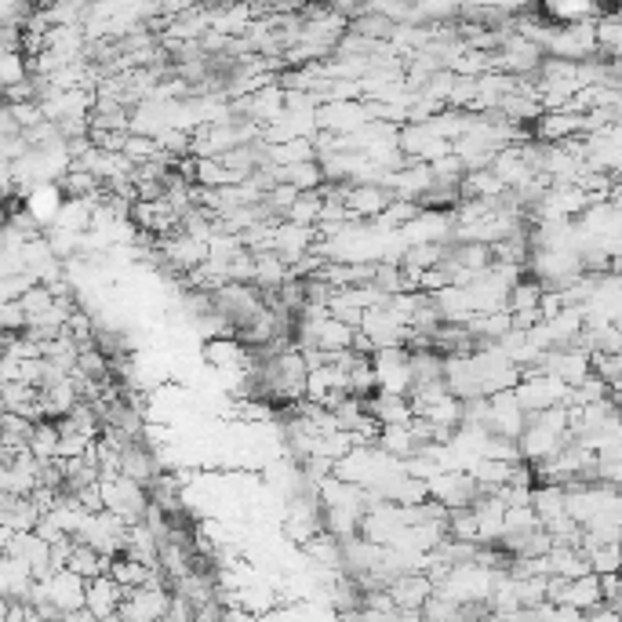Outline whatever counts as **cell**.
Returning a JSON list of instances; mask_svg holds the SVG:
<instances>
[{"label": "cell", "instance_id": "12", "mask_svg": "<svg viewBox=\"0 0 622 622\" xmlns=\"http://www.w3.org/2000/svg\"><path fill=\"white\" fill-rule=\"evenodd\" d=\"M542 281L539 277H521V281L513 284L510 288V313H528V310H539V302H542Z\"/></svg>", "mask_w": 622, "mask_h": 622}, {"label": "cell", "instance_id": "8", "mask_svg": "<svg viewBox=\"0 0 622 622\" xmlns=\"http://www.w3.org/2000/svg\"><path fill=\"white\" fill-rule=\"evenodd\" d=\"M121 473H128L131 481H139V484H146V488H153V481L161 477V473H157V459H153V448H142L139 441L124 444Z\"/></svg>", "mask_w": 622, "mask_h": 622}, {"label": "cell", "instance_id": "10", "mask_svg": "<svg viewBox=\"0 0 622 622\" xmlns=\"http://www.w3.org/2000/svg\"><path fill=\"white\" fill-rule=\"evenodd\" d=\"M546 328H550V335H553V346H575L582 328H586V310H582V306H564L557 317L546 321Z\"/></svg>", "mask_w": 622, "mask_h": 622}, {"label": "cell", "instance_id": "14", "mask_svg": "<svg viewBox=\"0 0 622 622\" xmlns=\"http://www.w3.org/2000/svg\"><path fill=\"white\" fill-rule=\"evenodd\" d=\"M317 37H324L321 30H306L299 37V41H317ZM328 48V41H321V44H310V48H302V51H295V55H321V51Z\"/></svg>", "mask_w": 622, "mask_h": 622}, {"label": "cell", "instance_id": "2", "mask_svg": "<svg viewBox=\"0 0 622 622\" xmlns=\"http://www.w3.org/2000/svg\"><path fill=\"white\" fill-rule=\"evenodd\" d=\"M171 593H175V590H171L168 582H146V586H135V590L124 593L121 619H131V622L168 619Z\"/></svg>", "mask_w": 622, "mask_h": 622}, {"label": "cell", "instance_id": "15", "mask_svg": "<svg viewBox=\"0 0 622 622\" xmlns=\"http://www.w3.org/2000/svg\"><path fill=\"white\" fill-rule=\"evenodd\" d=\"M612 604H615V608H619V615H622V582H619V593H615V601H612Z\"/></svg>", "mask_w": 622, "mask_h": 622}, {"label": "cell", "instance_id": "5", "mask_svg": "<svg viewBox=\"0 0 622 622\" xmlns=\"http://www.w3.org/2000/svg\"><path fill=\"white\" fill-rule=\"evenodd\" d=\"M473 513H477V542H495L499 546L506 535V502L502 495L484 492L473 499Z\"/></svg>", "mask_w": 622, "mask_h": 622}, {"label": "cell", "instance_id": "1", "mask_svg": "<svg viewBox=\"0 0 622 622\" xmlns=\"http://www.w3.org/2000/svg\"><path fill=\"white\" fill-rule=\"evenodd\" d=\"M128 528L131 524L124 521V517H117L113 510H91V517L84 521V528L73 535V539L88 542V546H95L99 553L117 557V553H124V546H128Z\"/></svg>", "mask_w": 622, "mask_h": 622}, {"label": "cell", "instance_id": "13", "mask_svg": "<svg viewBox=\"0 0 622 622\" xmlns=\"http://www.w3.org/2000/svg\"><path fill=\"white\" fill-rule=\"evenodd\" d=\"M412 4L419 15H437V19H444V15H452L459 8V0H412Z\"/></svg>", "mask_w": 622, "mask_h": 622}, {"label": "cell", "instance_id": "11", "mask_svg": "<svg viewBox=\"0 0 622 622\" xmlns=\"http://www.w3.org/2000/svg\"><path fill=\"white\" fill-rule=\"evenodd\" d=\"M513 466L517 462H506V459H492V455H484V459H477V466H473V477H477V484H481V492H499L502 484L513 477Z\"/></svg>", "mask_w": 622, "mask_h": 622}, {"label": "cell", "instance_id": "9", "mask_svg": "<svg viewBox=\"0 0 622 622\" xmlns=\"http://www.w3.org/2000/svg\"><path fill=\"white\" fill-rule=\"evenodd\" d=\"M382 448V452L397 455V459H412L415 452H419V437H415L412 422H390V426H382L379 441H375Z\"/></svg>", "mask_w": 622, "mask_h": 622}, {"label": "cell", "instance_id": "4", "mask_svg": "<svg viewBox=\"0 0 622 622\" xmlns=\"http://www.w3.org/2000/svg\"><path fill=\"white\" fill-rule=\"evenodd\" d=\"M433 590H437V582L426 572H404L390 582V593L397 608H401V615H422V604L430 601Z\"/></svg>", "mask_w": 622, "mask_h": 622}, {"label": "cell", "instance_id": "6", "mask_svg": "<svg viewBox=\"0 0 622 622\" xmlns=\"http://www.w3.org/2000/svg\"><path fill=\"white\" fill-rule=\"evenodd\" d=\"M586 131V113L579 110H546L539 117L535 139L539 142H568Z\"/></svg>", "mask_w": 622, "mask_h": 622}, {"label": "cell", "instance_id": "3", "mask_svg": "<svg viewBox=\"0 0 622 622\" xmlns=\"http://www.w3.org/2000/svg\"><path fill=\"white\" fill-rule=\"evenodd\" d=\"M528 422H532V412L517 401V393L513 390L492 393V433H502V437L521 441V433L528 430Z\"/></svg>", "mask_w": 622, "mask_h": 622}, {"label": "cell", "instance_id": "7", "mask_svg": "<svg viewBox=\"0 0 622 622\" xmlns=\"http://www.w3.org/2000/svg\"><path fill=\"white\" fill-rule=\"evenodd\" d=\"M124 586L113 579L110 572L88 579V608L95 619H110V615H121V601H124Z\"/></svg>", "mask_w": 622, "mask_h": 622}]
</instances>
